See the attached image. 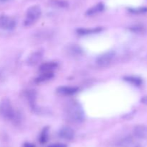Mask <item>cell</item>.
<instances>
[{
    "label": "cell",
    "instance_id": "23",
    "mask_svg": "<svg viewBox=\"0 0 147 147\" xmlns=\"http://www.w3.org/2000/svg\"><path fill=\"white\" fill-rule=\"evenodd\" d=\"M23 147H35V146H34V144H31V143L27 142L23 145Z\"/></svg>",
    "mask_w": 147,
    "mask_h": 147
},
{
    "label": "cell",
    "instance_id": "22",
    "mask_svg": "<svg viewBox=\"0 0 147 147\" xmlns=\"http://www.w3.org/2000/svg\"><path fill=\"white\" fill-rule=\"evenodd\" d=\"M48 147H67V145L61 143H57V144H53L49 146Z\"/></svg>",
    "mask_w": 147,
    "mask_h": 147
},
{
    "label": "cell",
    "instance_id": "4",
    "mask_svg": "<svg viewBox=\"0 0 147 147\" xmlns=\"http://www.w3.org/2000/svg\"><path fill=\"white\" fill-rule=\"evenodd\" d=\"M115 57V52L113 50L106 52L103 54L100 55V56L96 59V63L100 67H106L108 66L111 61H113V58Z\"/></svg>",
    "mask_w": 147,
    "mask_h": 147
},
{
    "label": "cell",
    "instance_id": "8",
    "mask_svg": "<svg viewBox=\"0 0 147 147\" xmlns=\"http://www.w3.org/2000/svg\"><path fill=\"white\" fill-rule=\"evenodd\" d=\"M133 135L139 140L147 139V126L145 125H138L133 130Z\"/></svg>",
    "mask_w": 147,
    "mask_h": 147
},
{
    "label": "cell",
    "instance_id": "3",
    "mask_svg": "<svg viewBox=\"0 0 147 147\" xmlns=\"http://www.w3.org/2000/svg\"><path fill=\"white\" fill-rule=\"evenodd\" d=\"M42 14V10L37 5H34L27 9L26 12V17L24 20V24L29 26L35 22L40 17Z\"/></svg>",
    "mask_w": 147,
    "mask_h": 147
},
{
    "label": "cell",
    "instance_id": "11",
    "mask_svg": "<svg viewBox=\"0 0 147 147\" xmlns=\"http://www.w3.org/2000/svg\"><path fill=\"white\" fill-rule=\"evenodd\" d=\"M57 67V63L55 61H48L43 63L40 66V73L42 72H53V71Z\"/></svg>",
    "mask_w": 147,
    "mask_h": 147
},
{
    "label": "cell",
    "instance_id": "20",
    "mask_svg": "<svg viewBox=\"0 0 147 147\" xmlns=\"http://www.w3.org/2000/svg\"><path fill=\"white\" fill-rule=\"evenodd\" d=\"M129 11L134 14H142L147 12V7H138V8H130L129 9Z\"/></svg>",
    "mask_w": 147,
    "mask_h": 147
},
{
    "label": "cell",
    "instance_id": "18",
    "mask_svg": "<svg viewBox=\"0 0 147 147\" xmlns=\"http://www.w3.org/2000/svg\"><path fill=\"white\" fill-rule=\"evenodd\" d=\"M49 4L52 7L57 8H66L69 6L68 2L65 0H50Z\"/></svg>",
    "mask_w": 147,
    "mask_h": 147
},
{
    "label": "cell",
    "instance_id": "14",
    "mask_svg": "<svg viewBox=\"0 0 147 147\" xmlns=\"http://www.w3.org/2000/svg\"><path fill=\"white\" fill-rule=\"evenodd\" d=\"M103 30L100 27H93V28H79L77 30V33L80 35H90L100 33Z\"/></svg>",
    "mask_w": 147,
    "mask_h": 147
},
{
    "label": "cell",
    "instance_id": "25",
    "mask_svg": "<svg viewBox=\"0 0 147 147\" xmlns=\"http://www.w3.org/2000/svg\"><path fill=\"white\" fill-rule=\"evenodd\" d=\"M9 1V0H0V1H1V2H6V1Z\"/></svg>",
    "mask_w": 147,
    "mask_h": 147
},
{
    "label": "cell",
    "instance_id": "16",
    "mask_svg": "<svg viewBox=\"0 0 147 147\" xmlns=\"http://www.w3.org/2000/svg\"><path fill=\"white\" fill-rule=\"evenodd\" d=\"M53 76H54L53 72H42V73H40L39 76L36 78L35 82H37V83H42V82L50 80Z\"/></svg>",
    "mask_w": 147,
    "mask_h": 147
},
{
    "label": "cell",
    "instance_id": "10",
    "mask_svg": "<svg viewBox=\"0 0 147 147\" xmlns=\"http://www.w3.org/2000/svg\"><path fill=\"white\" fill-rule=\"evenodd\" d=\"M78 91V88L76 86H61L57 89V92L63 95H72L76 94Z\"/></svg>",
    "mask_w": 147,
    "mask_h": 147
},
{
    "label": "cell",
    "instance_id": "17",
    "mask_svg": "<svg viewBox=\"0 0 147 147\" xmlns=\"http://www.w3.org/2000/svg\"><path fill=\"white\" fill-rule=\"evenodd\" d=\"M126 82H129V84L134 85V86H141L143 83L142 78L136 76H126L123 78Z\"/></svg>",
    "mask_w": 147,
    "mask_h": 147
},
{
    "label": "cell",
    "instance_id": "2",
    "mask_svg": "<svg viewBox=\"0 0 147 147\" xmlns=\"http://www.w3.org/2000/svg\"><path fill=\"white\" fill-rule=\"evenodd\" d=\"M0 115L4 119L15 123L20 120V115L14 110L11 102L7 98H4L0 102Z\"/></svg>",
    "mask_w": 147,
    "mask_h": 147
},
{
    "label": "cell",
    "instance_id": "9",
    "mask_svg": "<svg viewBox=\"0 0 147 147\" xmlns=\"http://www.w3.org/2000/svg\"><path fill=\"white\" fill-rule=\"evenodd\" d=\"M59 136L65 140H71L75 136V131L67 126L63 127L59 131Z\"/></svg>",
    "mask_w": 147,
    "mask_h": 147
},
{
    "label": "cell",
    "instance_id": "1",
    "mask_svg": "<svg viewBox=\"0 0 147 147\" xmlns=\"http://www.w3.org/2000/svg\"><path fill=\"white\" fill-rule=\"evenodd\" d=\"M66 115L70 121L76 123H80L85 119V113L81 105L76 101H72L67 104Z\"/></svg>",
    "mask_w": 147,
    "mask_h": 147
},
{
    "label": "cell",
    "instance_id": "5",
    "mask_svg": "<svg viewBox=\"0 0 147 147\" xmlns=\"http://www.w3.org/2000/svg\"><path fill=\"white\" fill-rule=\"evenodd\" d=\"M139 141L134 135H128L121 139L118 145L119 147H142Z\"/></svg>",
    "mask_w": 147,
    "mask_h": 147
},
{
    "label": "cell",
    "instance_id": "24",
    "mask_svg": "<svg viewBox=\"0 0 147 147\" xmlns=\"http://www.w3.org/2000/svg\"><path fill=\"white\" fill-rule=\"evenodd\" d=\"M141 102L144 104H147V96H144L141 99Z\"/></svg>",
    "mask_w": 147,
    "mask_h": 147
},
{
    "label": "cell",
    "instance_id": "15",
    "mask_svg": "<svg viewBox=\"0 0 147 147\" xmlns=\"http://www.w3.org/2000/svg\"><path fill=\"white\" fill-rule=\"evenodd\" d=\"M25 97L28 100L29 104L31 105L32 108H34L35 105L36 99H37V93L33 89H30V90L26 91Z\"/></svg>",
    "mask_w": 147,
    "mask_h": 147
},
{
    "label": "cell",
    "instance_id": "7",
    "mask_svg": "<svg viewBox=\"0 0 147 147\" xmlns=\"http://www.w3.org/2000/svg\"><path fill=\"white\" fill-rule=\"evenodd\" d=\"M43 53L41 50H36L29 56L27 59V63L30 66H34L38 64L42 59Z\"/></svg>",
    "mask_w": 147,
    "mask_h": 147
},
{
    "label": "cell",
    "instance_id": "12",
    "mask_svg": "<svg viewBox=\"0 0 147 147\" xmlns=\"http://www.w3.org/2000/svg\"><path fill=\"white\" fill-rule=\"evenodd\" d=\"M105 9L104 4L102 2L98 3L96 5L93 6L92 7L89 8L88 10H87V12H86V15L88 16H92L94 15V14H98V13H100L101 12H103Z\"/></svg>",
    "mask_w": 147,
    "mask_h": 147
},
{
    "label": "cell",
    "instance_id": "13",
    "mask_svg": "<svg viewBox=\"0 0 147 147\" xmlns=\"http://www.w3.org/2000/svg\"><path fill=\"white\" fill-rule=\"evenodd\" d=\"M67 52L71 56H79L83 53V50L80 46L73 44L67 47Z\"/></svg>",
    "mask_w": 147,
    "mask_h": 147
},
{
    "label": "cell",
    "instance_id": "19",
    "mask_svg": "<svg viewBox=\"0 0 147 147\" xmlns=\"http://www.w3.org/2000/svg\"><path fill=\"white\" fill-rule=\"evenodd\" d=\"M48 135H49V128L48 127H46L44 129L42 130V131L41 132L40 135V138H39V141H40V144H45L47 141L48 140Z\"/></svg>",
    "mask_w": 147,
    "mask_h": 147
},
{
    "label": "cell",
    "instance_id": "6",
    "mask_svg": "<svg viewBox=\"0 0 147 147\" xmlns=\"http://www.w3.org/2000/svg\"><path fill=\"white\" fill-rule=\"evenodd\" d=\"M16 21L14 19L7 15H0V29L12 30L15 27Z\"/></svg>",
    "mask_w": 147,
    "mask_h": 147
},
{
    "label": "cell",
    "instance_id": "21",
    "mask_svg": "<svg viewBox=\"0 0 147 147\" xmlns=\"http://www.w3.org/2000/svg\"><path fill=\"white\" fill-rule=\"evenodd\" d=\"M129 30L131 31L134 32V33H142V32L144 31V27L140 25H134V26H131V27H129Z\"/></svg>",
    "mask_w": 147,
    "mask_h": 147
}]
</instances>
